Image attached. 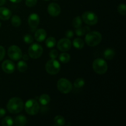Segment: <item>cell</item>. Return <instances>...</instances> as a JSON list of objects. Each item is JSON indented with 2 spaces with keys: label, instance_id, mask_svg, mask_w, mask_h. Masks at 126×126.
Wrapping results in <instances>:
<instances>
[{
  "label": "cell",
  "instance_id": "obj_1",
  "mask_svg": "<svg viewBox=\"0 0 126 126\" xmlns=\"http://www.w3.org/2000/svg\"><path fill=\"white\" fill-rule=\"evenodd\" d=\"M24 104L21 98L14 97L9 100L7 104V110L12 114H17L22 111L23 109Z\"/></svg>",
  "mask_w": 126,
  "mask_h": 126
},
{
  "label": "cell",
  "instance_id": "obj_2",
  "mask_svg": "<svg viewBox=\"0 0 126 126\" xmlns=\"http://www.w3.org/2000/svg\"><path fill=\"white\" fill-rule=\"evenodd\" d=\"M102 40V36L98 32H89L85 38V42L91 47H94L100 44Z\"/></svg>",
  "mask_w": 126,
  "mask_h": 126
},
{
  "label": "cell",
  "instance_id": "obj_3",
  "mask_svg": "<svg viewBox=\"0 0 126 126\" xmlns=\"http://www.w3.org/2000/svg\"><path fill=\"white\" fill-rule=\"evenodd\" d=\"M39 109V105L36 100L30 99L26 102L25 105V110L30 115H36L38 113Z\"/></svg>",
  "mask_w": 126,
  "mask_h": 126
},
{
  "label": "cell",
  "instance_id": "obj_4",
  "mask_svg": "<svg viewBox=\"0 0 126 126\" xmlns=\"http://www.w3.org/2000/svg\"><path fill=\"white\" fill-rule=\"evenodd\" d=\"M92 67L95 72L99 75L105 74L108 70L107 63L102 59H95L92 63Z\"/></svg>",
  "mask_w": 126,
  "mask_h": 126
},
{
  "label": "cell",
  "instance_id": "obj_5",
  "mask_svg": "<svg viewBox=\"0 0 126 126\" xmlns=\"http://www.w3.org/2000/svg\"><path fill=\"white\" fill-rule=\"evenodd\" d=\"M58 90L62 94H68L73 89L72 84L69 80L65 78H61L57 84Z\"/></svg>",
  "mask_w": 126,
  "mask_h": 126
},
{
  "label": "cell",
  "instance_id": "obj_6",
  "mask_svg": "<svg viewBox=\"0 0 126 126\" xmlns=\"http://www.w3.org/2000/svg\"><path fill=\"white\" fill-rule=\"evenodd\" d=\"M46 70L50 75H56L60 70V63L55 59L49 60L46 64Z\"/></svg>",
  "mask_w": 126,
  "mask_h": 126
},
{
  "label": "cell",
  "instance_id": "obj_7",
  "mask_svg": "<svg viewBox=\"0 0 126 126\" xmlns=\"http://www.w3.org/2000/svg\"><path fill=\"white\" fill-rule=\"evenodd\" d=\"M43 52V49L41 45L37 43L32 44L28 48V55L32 59H38L42 55Z\"/></svg>",
  "mask_w": 126,
  "mask_h": 126
},
{
  "label": "cell",
  "instance_id": "obj_8",
  "mask_svg": "<svg viewBox=\"0 0 126 126\" xmlns=\"http://www.w3.org/2000/svg\"><path fill=\"white\" fill-rule=\"evenodd\" d=\"M82 19L84 23L89 25H95L98 22V17L94 12L87 11L82 15Z\"/></svg>",
  "mask_w": 126,
  "mask_h": 126
},
{
  "label": "cell",
  "instance_id": "obj_9",
  "mask_svg": "<svg viewBox=\"0 0 126 126\" xmlns=\"http://www.w3.org/2000/svg\"><path fill=\"white\" fill-rule=\"evenodd\" d=\"M8 56L13 60H18L22 57V52L19 47L17 46H11L9 47L7 51Z\"/></svg>",
  "mask_w": 126,
  "mask_h": 126
},
{
  "label": "cell",
  "instance_id": "obj_10",
  "mask_svg": "<svg viewBox=\"0 0 126 126\" xmlns=\"http://www.w3.org/2000/svg\"><path fill=\"white\" fill-rule=\"evenodd\" d=\"M71 47V42L70 39L62 38L57 43V48L62 52H66Z\"/></svg>",
  "mask_w": 126,
  "mask_h": 126
},
{
  "label": "cell",
  "instance_id": "obj_11",
  "mask_svg": "<svg viewBox=\"0 0 126 126\" xmlns=\"http://www.w3.org/2000/svg\"><path fill=\"white\" fill-rule=\"evenodd\" d=\"M47 11L49 15L52 17H56L60 14L61 12V9L60 6L56 2H52L49 4L47 7Z\"/></svg>",
  "mask_w": 126,
  "mask_h": 126
},
{
  "label": "cell",
  "instance_id": "obj_12",
  "mask_svg": "<svg viewBox=\"0 0 126 126\" xmlns=\"http://www.w3.org/2000/svg\"><path fill=\"white\" fill-rule=\"evenodd\" d=\"M1 68L6 73L11 74L15 70V64L11 60H6L2 63Z\"/></svg>",
  "mask_w": 126,
  "mask_h": 126
},
{
  "label": "cell",
  "instance_id": "obj_13",
  "mask_svg": "<svg viewBox=\"0 0 126 126\" xmlns=\"http://www.w3.org/2000/svg\"><path fill=\"white\" fill-rule=\"evenodd\" d=\"M28 24L32 28H36L39 23V17L38 14L33 13L30 15L28 19Z\"/></svg>",
  "mask_w": 126,
  "mask_h": 126
},
{
  "label": "cell",
  "instance_id": "obj_14",
  "mask_svg": "<svg viewBox=\"0 0 126 126\" xmlns=\"http://www.w3.org/2000/svg\"><path fill=\"white\" fill-rule=\"evenodd\" d=\"M12 16L11 11L5 7H0V19L2 20H7L11 18Z\"/></svg>",
  "mask_w": 126,
  "mask_h": 126
},
{
  "label": "cell",
  "instance_id": "obj_15",
  "mask_svg": "<svg viewBox=\"0 0 126 126\" xmlns=\"http://www.w3.org/2000/svg\"><path fill=\"white\" fill-rule=\"evenodd\" d=\"M47 36V33L45 30L39 29L34 34V38L38 42H42L46 39Z\"/></svg>",
  "mask_w": 126,
  "mask_h": 126
},
{
  "label": "cell",
  "instance_id": "obj_16",
  "mask_svg": "<svg viewBox=\"0 0 126 126\" xmlns=\"http://www.w3.org/2000/svg\"><path fill=\"white\" fill-rule=\"evenodd\" d=\"M16 126H23L27 123V118L23 115H19L16 117L14 122Z\"/></svg>",
  "mask_w": 126,
  "mask_h": 126
},
{
  "label": "cell",
  "instance_id": "obj_17",
  "mask_svg": "<svg viewBox=\"0 0 126 126\" xmlns=\"http://www.w3.org/2000/svg\"><path fill=\"white\" fill-rule=\"evenodd\" d=\"M103 55L107 60H112L115 56V52L112 49H107L104 51Z\"/></svg>",
  "mask_w": 126,
  "mask_h": 126
},
{
  "label": "cell",
  "instance_id": "obj_18",
  "mask_svg": "<svg viewBox=\"0 0 126 126\" xmlns=\"http://www.w3.org/2000/svg\"><path fill=\"white\" fill-rule=\"evenodd\" d=\"M90 32V28L89 27H85L84 28H76L75 30V33H76V35L79 36H83L84 34H87V33Z\"/></svg>",
  "mask_w": 126,
  "mask_h": 126
},
{
  "label": "cell",
  "instance_id": "obj_19",
  "mask_svg": "<svg viewBox=\"0 0 126 126\" xmlns=\"http://www.w3.org/2000/svg\"><path fill=\"white\" fill-rule=\"evenodd\" d=\"M73 44L74 47L76 49H82L84 47V43L83 40L81 38H75L73 40Z\"/></svg>",
  "mask_w": 126,
  "mask_h": 126
},
{
  "label": "cell",
  "instance_id": "obj_20",
  "mask_svg": "<svg viewBox=\"0 0 126 126\" xmlns=\"http://www.w3.org/2000/svg\"><path fill=\"white\" fill-rule=\"evenodd\" d=\"M50 96L47 94H43L39 97V102L43 105H46L50 102Z\"/></svg>",
  "mask_w": 126,
  "mask_h": 126
},
{
  "label": "cell",
  "instance_id": "obj_21",
  "mask_svg": "<svg viewBox=\"0 0 126 126\" xmlns=\"http://www.w3.org/2000/svg\"><path fill=\"white\" fill-rule=\"evenodd\" d=\"M54 123L55 126H62L65 124V119L62 116L58 115L55 117L54 119Z\"/></svg>",
  "mask_w": 126,
  "mask_h": 126
},
{
  "label": "cell",
  "instance_id": "obj_22",
  "mask_svg": "<svg viewBox=\"0 0 126 126\" xmlns=\"http://www.w3.org/2000/svg\"><path fill=\"white\" fill-rule=\"evenodd\" d=\"M28 68V65L25 61H19L17 63V69L21 73L25 72Z\"/></svg>",
  "mask_w": 126,
  "mask_h": 126
},
{
  "label": "cell",
  "instance_id": "obj_23",
  "mask_svg": "<svg viewBox=\"0 0 126 126\" xmlns=\"http://www.w3.org/2000/svg\"><path fill=\"white\" fill-rule=\"evenodd\" d=\"M59 60L63 63H68L70 60V55L68 53H62L59 56Z\"/></svg>",
  "mask_w": 126,
  "mask_h": 126
},
{
  "label": "cell",
  "instance_id": "obj_24",
  "mask_svg": "<svg viewBox=\"0 0 126 126\" xmlns=\"http://www.w3.org/2000/svg\"><path fill=\"white\" fill-rule=\"evenodd\" d=\"M56 39L54 37H49L46 41V45L47 47L52 48L56 45Z\"/></svg>",
  "mask_w": 126,
  "mask_h": 126
},
{
  "label": "cell",
  "instance_id": "obj_25",
  "mask_svg": "<svg viewBox=\"0 0 126 126\" xmlns=\"http://www.w3.org/2000/svg\"><path fill=\"white\" fill-rule=\"evenodd\" d=\"M11 23L14 27H18L21 24V19L19 16H13L11 18Z\"/></svg>",
  "mask_w": 126,
  "mask_h": 126
},
{
  "label": "cell",
  "instance_id": "obj_26",
  "mask_svg": "<svg viewBox=\"0 0 126 126\" xmlns=\"http://www.w3.org/2000/svg\"><path fill=\"white\" fill-rule=\"evenodd\" d=\"M72 25L74 28H79L82 25V18L80 16H77L73 20Z\"/></svg>",
  "mask_w": 126,
  "mask_h": 126
},
{
  "label": "cell",
  "instance_id": "obj_27",
  "mask_svg": "<svg viewBox=\"0 0 126 126\" xmlns=\"http://www.w3.org/2000/svg\"><path fill=\"white\" fill-rule=\"evenodd\" d=\"M14 121L12 118L10 116H6L5 117L2 121V126H11L13 125Z\"/></svg>",
  "mask_w": 126,
  "mask_h": 126
},
{
  "label": "cell",
  "instance_id": "obj_28",
  "mask_svg": "<svg viewBox=\"0 0 126 126\" xmlns=\"http://www.w3.org/2000/svg\"><path fill=\"white\" fill-rule=\"evenodd\" d=\"M85 84V81L82 78H78L74 82V86L76 88H81Z\"/></svg>",
  "mask_w": 126,
  "mask_h": 126
},
{
  "label": "cell",
  "instance_id": "obj_29",
  "mask_svg": "<svg viewBox=\"0 0 126 126\" xmlns=\"http://www.w3.org/2000/svg\"><path fill=\"white\" fill-rule=\"evenodd\" d=\"M118 11L120 14L125 16L126 14V6L124 4H120L118 7Z\"/></svg>",
  "mask_w": 126,
  "mask_h": 126
},
{
  "label": "cell",
  "instance_id": "obj_30",
  "mask_svg": "<svg viewBox=\"0 0 126 126\" xmlns=\"http://www.w3.org/2000/svg\"><path fill=\"white\" fill-rule=\"evenodd\" d=\"M23 41L26 44H32L33 42V38L30 34H26L23 37Z\"/></svg>",
  "mask_w": 126,
  "mask_h": 126
},
{
  "label": "cell",
  "instance_id": "obj_31",
  "mask_svg": "<svg viewBox=\"0 0 126 126\" xmlns=\"http://www.w3.org/2000/svg\"><path fill=\"white\" fill-rule=\"evenodd\" d=\"M36 3L37 0H25V4L28 7H33L36 4Z\"/></svg>",
  "mask_w": 126,
  "mask_h": 126
},
{
  "label": "cell",
  "instance_id": "obj_32",
  "mask_svg": "<svg viewBox=\"0 0 126 126\" xmlns=\"http://www.w3.org/2000/svg\"><path fill=\"white\" fill-rule=\"evenodd\" d=\"M58 52L57 50H55V49H53V50H50V52H49V57L51 58L52 59H55L58 57Z\"/></svg>",
  "mask_w": 126,
  "mask_h": 126
},
{
  "label": "cell",
  "instance_id": "obj_33",
  "mask_svg": "<svg viewBox=\"0 0 126 126\" xmlns=\"http://www.w3.org/2000/svg\"><path fill=\"white\" fill-rule=\"evenodd\" d=\"M5 54H6V50L4 47L0 46V61L4 58Z\"/></svg>",
  "mask_w": 126,
  "mask_h": 126
},
{
  "label": "cell",
  "instance_id": "obj_34",
  "mask_svg": "<svg viewBox=\"0 0 126 126\" xmlns=\"http://www.w3.org/2000/svg\"><path fill=\"white\" fill-rule=\"evenodd\" d=\"M74 35V33L72 30H68L65 33V36L68 39H71Z\"/></svg>",
  "mask_w": 126,
  "mask_h": 126
},
{
  "label": "cell",
  "instance_id": "obj_35",
  "mask_svg": "<svg viewBox=\"0 0 126 126\" xmlns=\"http://www.w3.org/2000/svg\"><path fill=\"white\" fill-rule=\"evenodd\" d=\"M6 110L3 108H0V118H2L6 114Z\"/></svg>",
  "mask_w": 126,
  "mask_h": 126
},
{
  "label": "cell",
  "instance_id": "obj_36",
  "mask_svg": "<svg viewBox=\"0 0 126 126\" xmlns=\"http://www.w3.org/2000/svg\"><path fill=\"white\" fill-rule=\"evenodd\" d=\"M23 59L25 60H27L29 59V57H28V55L27 54H24L23 55Z\"/></svg>",
  "mask_w": 126,
  "mask_h": 126
},
{
  "label": "cell",
  "instance_id": "obj_37",
  "mask_svg": "<svg viewBox=\"0 0 126 126\" xmlns=\"http://www.w3.org/2000/svg\"><path fill=\"white\" fill-rule=\"evenodd\" d=\"M9 1L14 3H18V2H20L22 0H9Z\"/></svg>",
  "mask_w": 126,
  "mask_h": 126
},
{
  "label": "cell",
  "instance_id": "obj_38",
  "mask_svg": "<svg viewBox=\"0 0 126 126\" xmlns=\"http://www.w3.org/2000/svg\"><path fill=\"white\" fill-rule=\"evenodd\" d=\"M6 0H0V6L6 3Z\"/></svg>",
  "mask_w": 126,
  "mask_h": 126
},
{
  "label": "cell",
  "instance_id": "obj_39",
  "mask_svg": "<svg viewBox=\"0 0 126 126\" xmlns=\"http://www.w3.org/2000/svg\"><path fill=\"white\" fill-rule=\"evenodd\" d=\"M1 22H0V27H1Z\"/></svg>",
  "mask_w": 126,
  "mask_h": 126
},
{
  "label": "cell",
  "instance_id": "obj_40",
  "mask_svg": "<svg viewBox=\"0 0 126 126\" xmlns=\"http://www.w3.org/2000/svg\"><path fill=\"white\" fill-rule=\"evenodd\" d=\"M45 1H49V0H45Z\"/></svg>",
  "mask_w": 126,
  "mask_h": 126
}]
</instances>
